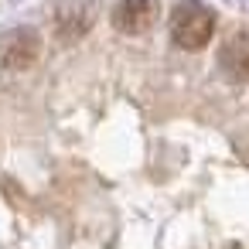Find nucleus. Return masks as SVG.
<instances>
[{
    "label": "nucleus",
    "mask_w": 249,
    "mask_h": 249,
    "mask_svg": "<svg viewBox=\"0 0 249 249\" xmlns=\"http://www.w3.org/2000/svg\"><path fill=\"white\" fill-rule=\"evenodd\" d=\"M157 18H160L157 0H120L113 11V24L123 35H143L157 24Z\"/></svg>",
    "instance_id": "nucleus-2"
},
{
    "label": "nucleus",
    "mask_w": 249,
    "mask_h": 249,
    "mask_svg": "<svg viewBox=\"0 0 249 249\" xmlns=\"http://www.w3.org/2000/svg\"><path fill=\"white\" fill-rule=\"evenodd\" d=\"M212 35H215V14L205 4L188 0V4H181L174 11V18H171V38H174L178 48L198 52V48H205L212 41Z\"/></svg>",
    "instance_id": "nucleus-1"
},
{
    "label": "nucleus",
    "mask_w": 249,
    "mask_h": 249,
    "mask_svg": "<svg viewBox=\"0 0 249 249\" xmlns=\"http://www.w3.org/2000/svg\"><path fill=\"white\" fill-rule=\"evenodd\" d=\"M38 58V35L31 28H18L0 41V65L7 69H24Z\"/></svg>",
    "instance_id": "nucleus-3"
},
{
    "label": "nucleus",
    "mask_w": 249,
    "mask_h": 249,
    "mask_svg": "<svg viewBox=\"0 0 249 249\" xmlns=\"http://www.w3.org/2000/svg\"><path fill=\"white\" fill-rule=\"evenodd\" d=\"M222 69L232 79H249V35H235L225 48H222Z\"/></svg>",
    "instance_id": "nucleus-4"
}]
</instances>
